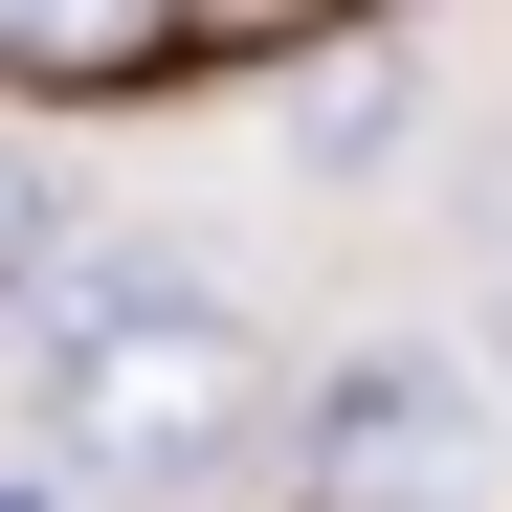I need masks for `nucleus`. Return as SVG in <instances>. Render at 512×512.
<instances>
[{
	"label": "nucleus",
	"mask_w": 512,
	"mask_h": 512,
	"mask_svg": "<svg viewBox=\"0 0 512 512\" xmlns=\"http://www.w3.org/2000/svg\"><path fill=\"white\" fill-rule=\"evenodd\" d=\"M0 512H90V490H67V468H0Z\"/></svg>",
	"instance_id": "nucleus-5"
},
{
	"label": "nucleus",
	"mask_w": 512,
	"mask_h": 512,
	"mask_svg": "<svg viewBox=\"0 0 512 512\" xmlns=\"http://www.w3.org/2000/svg\"><path fill=\"white\" fill-rule=\"evenodd\" d=\"M312 512H512L490 357H357V379L312 401Z\"/></svg>",
	"instance_id": "nucleus-2"
},
{
	"label": "nucleus",
	"mask_w": 512,
	"mask_h": 512,
	"mask_svg": "<svg viewBox=\"0 0 512 512\" xmlns=\"http://www.w3.org/2000/svg\"><path fill=\"white\" fill-rule=\"evenodd\" d=\"M201 23H0V90H201Z\"/></svg>",
	"instance_id": "nucleus-3"
},
{
	"label": "nucleus",
	"mask_w": 512,
	"mask_h": 512,
	"mask_svg": "<svg viewBox=\"0 0 512 512\" xmlns=\"http://www.w3.org/2000/svg\"><path fill=\"white\" fill-rule=\"evenodd\" d=\"M67 290H90V245H67V179H45V156H0V334L45 357V312H67Z\"/></svg>",
	"instance_id": "nucleus-4"
},
{
	"label": "nucleus",
	"mask_w": 512,
	"mask_h": 512,
	"mask_svg": "<svg viewBox=\"0 0 512 512\" xmlns=\"http://www.w3.org/2000/svg\"><path fill=\"white\" fill-rule=\"evenodd\" d=\"M23 401H45L23 468H67L90 512H156V490H223V468H245L268 334H245V290L201 268V245H90V290L45 312Z\"/></svg>",
	"instance_id": "nucleus-1"
},
{
	"label": "nucleus",
	"mask_w": 512,
	"mask_h": 512,
	"mask_svg": "<svg viewBox=\"0 0 512 512\" xmlns=\"http://www.w3.org/2000/svg\"><path fill=\"white\" fill-rule=\"evenodd\" d=\"M490 401H512V290H490Z\"/></svg>",
	"instance_id": "nucleus-6"
}]
</instances>
